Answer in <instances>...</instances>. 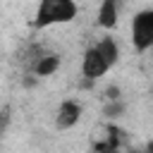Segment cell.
<instances>
[{
  "label": "cell",
  "mask_w": 153,
  "mask_h": 153,
  "mask_svg": "<svg viewBox=\"0 0 153 153\" xmlns=\"http://www.w3.org/2000/svg\"><path fill=\"white\" fill-rule=\"evenodd\" d=\"M74 17H76V2L74 0H41L33 26L43 29L50 24H65V22H72Z\"/></svg>",
  "instance_id": "6da1fadb"
},
{
  "label": "cell",
  "mask_w": 153,
  "mask_h": 153,
  "mask_svg": "<svg viewBox=\"0 0 153 153\" xmlns=\"http://www.w3.org/2000/svg\"><path fill=\"white\" fill-rule=\"evenodd\" d=\"M131 43L136 50L153 48V10H143L131 22Z\"/></svg>",
  "instance_id": "7a4b0ae2"
},
{
  "label": "cell",
  "mask_w": 153,
  "mask_h": 153,
  "mask_svg": "<svg viewBox=\"0 0 153 153\" xmlns=\"http://www.w3.org/2000/svg\"><path fill=\"white\" fill-rule=\"evenodd\" d=\"M108 69H110V65L105 62V57L98 53V48H96V45H93V48H88V50L84 53L81 72H84V76H86V79L96 81V79H98V76H103Z\"/></svg>",
  "instance_id": "3957f363"
},
{
  "label": "cell",
  "mask_w": 153,
  "mask_h": 153,
  "mask_svg": "<svg viewBox=\"0 0 153 153\" xmlns=\"http://www.w3.org/2000/svg\"><path fill=\"white\" fill-rule=\"evenodd\" d=\"M81 117V105L76 100H65L60 108H57V117H55V124L57 129H69L79 122Z\"/></svg>",
  "instance_id": "277c9868"
},
{
  "label": "cell",
  "mask_w": 153,
  "mask_h": 153,
  "mask_svg": "<svg viewBox=\"0 0 153 153\" xmlns=\"http://www.w3.org/2000/svg\"><path fill=\"white\" fill-rule=\"evenodd\" d=\"M117 5H120V0H103V2H100V10H98V24H100L103 29H115V24H117V14H120Z\"/></svg>",
  "instance_id": "5b68a950"
},
{
  "label": "cell",
  "mask_w": 153,
  "mask_h": 153,
  "mask_svg": "<svg viewBox=\"0 0 153 153\" xmlns=\"http://www.w3.org/2000/svg\"><path fill=\"white\" fill-rule=\"evenodd\" d=\"M57 67H60V57H57V55H43V57H38V60L33 62V74H36V76H48V74H53Z\"/></svg>",
  "instance_id": "8992f818"
},
{
  "label": "cell",
  "mask_w": 153,
  "mask_h": 153,
  "mask_svg": "<svg viewBox=\"0 0 153 153\" xmlns=\"http://www.w3.org/2000/svg\"><path fill=\"white\" fill-rule=\"evenodd\" d=\"M96 48H98V53H100V55L105 57V62H108L110 67H112V65H115V62L120 60V48H117L115 38L105 36V38H103V41H100V43H98Z\"/></svg>",
  "instance_id": "52a82bcc"
},
{
  "label": "cell",
  "mask_w": 153,
  "mask_h": 153,
  "mask_svg": "<svg viewBox=\"0 0 153 153\" xmlns=\"http://www.w3.org/2000/svg\"><path fill=\"white\" fill-rule=\"evenodd\" d=\"M108 117H112V120H117L122 112H124V105L120 103V100H108V105H105V110H103Z\"/></svg>",
  "instance_id": "ba28073f"
},
{
  "label": "cell",
  "mask_w": 153,
  "mask_h": 153,
  "mask_svg": "<svg viewBox=\"0 0 153 153\" xmlns=\"http://www.w3.org/2000/svg\"><path fill=\"white\" fill-rule=\"evenodd\" d=\"M93 151H96V153H120V148H115V146H112V143H108V141L96 143V146H93Z\"/></svg>",
  "instance_id": "9c48e42d"
},
{
  "label": "cell",
  "mask_w": 153,
  "mask_h": 153,
  "mask_svg": "<svg viewBox=\"0 0 153 153\" xmlns=\"http://www.w3.org/2000/svg\"><path fill=\"white\" fill-rule=\"evenodd\" d=\"M105 98L108 100H120V88L117 86H108L105 88Z\"/></svg>",
  "instance_id": "30bf717a"
},
{
  "label": "cell",
  "mask_w": 153,
  "mask_h": 153,
  "mask_svg": "<svg viewBox=\"0 0 153 153\" xmlns=\"http://www.w3.org/2000/svg\"><path fill=\"white\" fill-rule=\"evenodd\" d=\"M7 122H10V108H2V112H0V131L7 127Z\"/></svg>",
  "instance_id": "8fae6325"
},
{
  "label": "cell",
  "mask_w": 153,
  "mask_h": 153,
  "mask_svg": "<svg viewBox=\"0 0 153 153\" xmlns=\"http://www.w3.org/2000/svg\"><path fill=\"white\" fill-rule=\"evenodd\" d=\"M33 84H36V79H31V76H26V79H24V86H33Z\"/></svg>",
  "instance_id": "7c38bea8"
},
{
  "label": "cell",
  "mask_w": 153,
  "mask_h": 153,
  "mask_svg": "<svg viewBox=\"0 0 153 153\" xmlns=\"http://www.w3.org/2000/svg\"><path fill=\"white\" fill-rule=\"evenodd\" d=\"M148 153H153V141H151V143H148Z\"/></svg>",
  "instance_id": "4fadbf2b"
},
{
  "label": "cell",
  "mask_w": 153,
  "mask_h": 153,
  "mask_svg": "<svg viewBox=\"0 0 153 153\" xmlns=\"http://www.w3.org/2000/svg\"><path fill=\"white\" fill-rule=\"evenodd\" d=\"M129 153H139V151H134V148H129Z\"/></svg>",
  "instance_id": "5bb4252c"
}]
</instances>
